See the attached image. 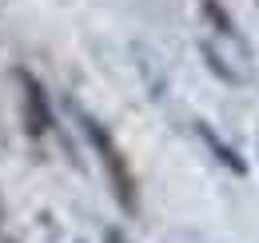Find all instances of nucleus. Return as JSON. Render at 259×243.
Here are the masks:
<instances>
[{"label":"nucleus","mask_w":259,"mask_h":243,"mask_svg":"<svg viewBox=\"0 0 259 243\" xmlns=\"http://www.w3.org/2000/svg\"><path fill=\"white\" fill-rule=\"evenodd\" d=\"M24 88H28V124H32V132H44L48 128V108H44V92L36 84L32 76H24Z\"/></svg>","instance_id":"f257e3e1"},{"label":"nucleus","mask_w":259,"mask_h":243,"mask_svg":"<svg viewBox=\"0 0 259 243\" xmlns=\"http://www.w3.org/2000/svg\"><path fill=\"white\" fill-rule=\"evenodd\" d=\"M104 243H128V239H124L120 231H108V235H104Z\"/></svg>","instance_id":"f03ea898"}]
</instances>
